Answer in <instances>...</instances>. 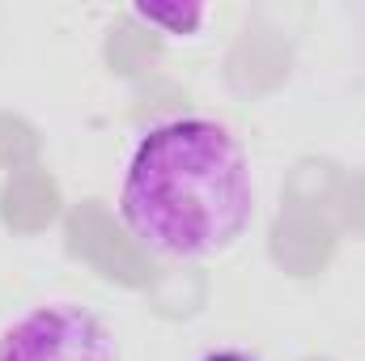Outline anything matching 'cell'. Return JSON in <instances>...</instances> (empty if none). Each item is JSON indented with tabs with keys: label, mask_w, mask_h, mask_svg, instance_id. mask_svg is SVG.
Masks as SVG:
<instances>
[{
	"label": "cell",
	"mask_w": 365,
	"mask_h": 361,
	"mask_svg": "<svg viewBox=\"0 0 365 361\" xmlns=\"http://www.w3.org/2000/svg\"><path fill=\"white\" fill-rule=\"evenodd\" d=\"M259 187L247 145L212 115L158 119L128 153L119 217L162 260H217L251 230Z\"/></svg>",
	"instance_id": "1"
},
{
	"label": "cell",
	"mask_w": 365,
	"mask_h": 361,
	"mask_svg": "<svg viewBox=\"0 0 365 361\" xmlns=\"http://www.w3.org/2000/svg\"><path fill=\"white\" fill-rule=\"evenodd\" d=\"M0 361H123V353L93 306L51 298L0 327Z\"/></svg>",
	"instance_id": "2"
},
{
	"label": "cell",
	"mask_w": 365,
	"mask_h": 361,
	"mask_svg": "<svg viewBox=\"0 0 365 361\" xmlns=\"http://www.w3.org/2000/svg\"><path fill=\"white\" fill-rule=\"evenodd\" d=\"M132 13H136L145 26L166 30L170 39H187V34H195V30L204 26L208 4H136Z\"/></svg>",
	"instance_id": "3"
},
{
	"label": "cell",
	"mask_w": 365,
	"mask_h": 361,
	"mask_svg": "<svg viewBox=\"0 0 365 361\" xmlns=\"http://www.w3.org/2000/svg\"><path fill=\"white\" fill-rule=\"evenodd\" d=\"M200 361H264V357L251 353V349H234V345H225V349H208Z\"/></svg>",
	"instance_id": "4"
}]
</instances>
